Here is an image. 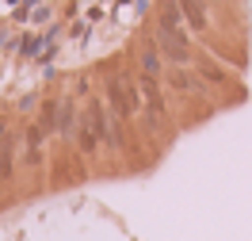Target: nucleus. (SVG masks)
Wrapping results in <instances>:
<instances>
[{"mask_svg":"<svg viewBox=\"0 0 252 241\" xmlns=\"http://www.w3.org/2000/svg\"><path fill=\"white\" fill-rule=\"evenodd\" d=\"M142 69H145V77H157V73H160V54H157V42H145V50H142Z\"/></svg>","mask_w":252,"mask_h":241,"instance_id":"obj_2","label":"nucleus"},{"mask_svg":"<svg viewBox=\"0 0 252 241\" xmlns=\"http://www.w3.org/2000/svg\"><path fill=\"white\" fill-rule=\"evenodd\" d=\"M176 4H180L184 19H188L195 31H203V27H206V8H203V0H176Z\"/></svg>","mask_w":252,"mask_h":241,"instance_id":"obj_1","label":"nucleus"},{"mask_svg":"<svg viewBox=\"0 0 252 241\" xmlns=\"http://www.w3.org/2000/svg\"><path fill=\"white\" fill-rule=\"evenodd\" d=\"M199 77H203V80H210V84H225V73H221L218 65H210V62H203V65H199Z\"/></svg>","mask_w":252,"mask_h":241,"instance_id":"obj_3","label":"nucleus"}]
</instances>
